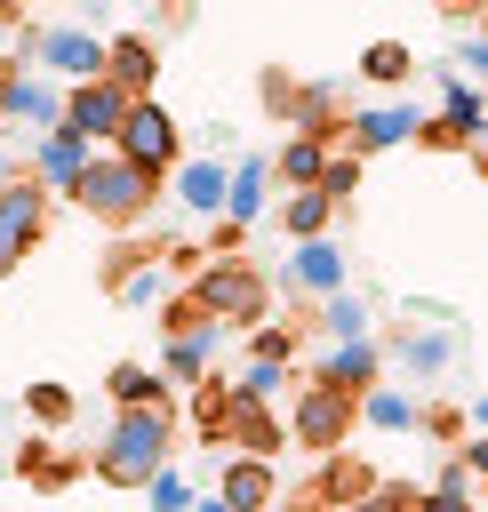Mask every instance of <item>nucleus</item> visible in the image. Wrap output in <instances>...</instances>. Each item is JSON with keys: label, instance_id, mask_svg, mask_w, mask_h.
<instances>
[{"label": "nucleus", "instance_id": "1", "mask_svg": "<svg viewBox=\"0 0 488 512\" xmlns=\"http://www.w3.org/2000/svg\"><path fill=\"white\" fill-rule=\"evenodd\" d=\"M168 456H176V400H160V408H112L88 472H96L104 488H144Z\"/></svg>", "mask_w": 488, "mask_h": 512}, {"label": "nucleus", "instance_id": "2", "mask_svg": "<svg viewBox=\"0 0 488 512\" xmlns=\"http://www.w3.org/2000/svg\"><path fill=\"white\" fill-rule=\"evenodd\" d=\"M160 176H144V168H128L120 152H88V168H80V184L64 192L80 216H96V224H112V232H136L152 208H160Z\"/></svg>", "mask_w": 488, "mask_h": 512}, {"label": "nucleus", "instance_id": "3", "mask_svg": "<svg viewBox=\"0 0 488 512\" xmlns=\"http://www.w3.org/2000/svg\"><path fill=\"white\" fill-rule=\"evenodd\" d=\"M184 296H192L216 328H256V320H272V280H264L248 256H208V264L184 280Z\"/></svg>", "mask_w": 488, "mask_h": 512}, {"label": "nucleus", "instance_id": "4", "mask_svg": "<svg viewBox=\"0 0 488 512\" xmlns=\"http://www.w3.org/2000/svg\"><path fill=\"white\" fill-rule=\"evenodd\" d=\"M112 152H120L128 168H144V176H160V184H168V168L184 160V128H176L152 96H136V104H128V120H120V136H112Z\"/></svg>", "mask_w": 488, "mask_h": 512}, {"label": "nucleus", "instance_id": "5", "mask_svg": "<svg viewBox=\"0 0 488 512\" xmlns=\"http://www.w3.org/2000/svg\"><path fill=\"white\" fill-rule=\"evenodd\" d=\"M352 432H360V400H352V392L296 384V416H288V440H296V448H312V456H336Z\"/></svg>", "mask_w": 488, "mask_h": 512}, {"label": "nucleus", "instance_id": "6", "mask_svg": "<svg viewBox=\"0 0 488 512\" xmlns=\"http://www.w3.org/2000/svg\"><path fill=\"white\" fill-rule=\"evenodd\" d=\"M24 56H32L56 88H88V80H104V32H80V24H40Z\"/></svg>", "mask_w": 488, "mask_h": 512}, {"label": "nucleus", "instance_id": "7", "mask_svg": "<svg viewBox=\"0 0 488 512\" xmlns=\"http://www.w3.org/2000/svg\"><path fill=\"white\" fill-rule=\"evenodd\" d=\"M0 120H8V128L24 120L32 136H48V128L64 120V88H56L32 56H24V64H16V56H0Z\"/></svg>", "mask_w": 488, "mask_h": 512}, {"label": "nucleus", "instance_id": "8", "mask_svg": "<svg viewBox=\"0 0 488 512\" xmlns=\"http://www.w3.org/2000/svg\"><path fill=\"white\" fill-rule=\"evenodd\" d=\"M344 288V248L320 232V240H296L288 248V264L272 272V296H288V304H328Z\"/></svg>", "mask_w": 488, "mask_h": 512}, {"label": "nucleus", "instance_id": "9", "mask_svg": "<svg viewBox=\"0 0 488 512\" xmlns=\"http://www.w3.org/2000/svg\"><path fill=\"white\" fill-rule=\"evenodd\" d=\"M128 104L136 96H120L112 80H88V88H64V136H80L88 152H112V136H120V120H128Z\"/></svg>", "mask_w": 488, "mask_h": 512}, {"label": "nucleus", "instance_id": "10", "mask_svg": "<svg viewBox=\"0 0 488 512\" xmlns=\"http://www.w3.org/2000/svg\"><path fill=\"white\" fill-rule=\"evenodd\" d=\"M40 232H48V192L32 184V176H16V184H0V280L40 248Z\"/></svg>", "mask_w": 488, "mask_h": 512}, {"label": "nucleus", "instance_id": "11", "mask_svg": "<svg viewBox=\"0 0 488 512\" xmlns=\"http://www.w3.org/2000/svg\"><path fill=\"white\" fill-rule=\"evenodd\" d=\"M416 104L400 96V104H368V112H344V152L352 160H368V152H400V144H416Z\"/></svg>", "mask_w": 488, "mask_h": 512}, {"label": "nucleus", "instance_id": "12", "mask_svg": "<svg viewBox=\"0 0 488 512\" xmlns=\"http://www.w3.org/2000/svg\"><path fill=\"white\" fill-rule=\"evenodd\" d=\"M104 80L120 96H152V80H160V32H104Z\"/></svg>", "mask_w": 488, "mask_h": 512}, {"label": "nucleus", "instance_id": "13", "mask_svg": "<svg viewBox=\"0 0 488 512\" xmlns=\"http://www.w3.org/2000/svg\"><path fill=\"white\" fill-rule=\"evenodd\" d=\"M312 384H328V392H368V384H384V344L376 336H352V344H328L320 360H312Z\"/></svg>", "mask_w": 488, "mask_h": 512}, {"label": "nucleus", "instance_id": "14", "mask_svg": "<svg viewBox=\"0 0 488 512\" xmlns=\"http://www.w3.org/2000/svg\"><path fill=\"white\" fill-rule=\"evenodd\" d=\"M224 184H232V168H224L216 152H208V160H176V168H168L176 208H184V216H208V224L224 216Z\"/></svg>", "mask_w": 488, "mask_h": 512}, {"label": "nucleus", "instance_id": "15", "mask_svg": "<svg viewBox=\"0 0 488 512\" xmlns=\"http://www.w3.org/2000/svg\"><path fill=\"white\" fill-rule=\"evenodd\" d=\"M264 208H272V152H240L232 160V184H224V224H264Z\"/></svg>", "mask_w": 488, "mask_h": 512}, {"label": "nucleus", "instance_id": "16", "mask_svg": "<svg viewBox=\"0 0 488 512\" xmlns=\"http://www.w3.org/2000/svg\"><path fill=\"white\" fill-rule=\"evenodd\" d=\"M216 344H224L216 320H200V328H184V336H160V376H168V384H208Z\"/></svg>", "mask_w": 488, "mask_h": 512}, {"label": "nucleus", "instance_id": "17", "mask_svg": "<svg viewBox=\"0 0 488 512\" xmlns=\"http://www.w3.org/2000/svg\"><path fill=\"white\" fill-rule=\"evenodd\" d=\"M384 360H400V376L432 384V376H448V360H456V328H400V336L384 344Z\"/></svg>", "mask_w": 488, "mask_h": 512}, {"label": "nucleus", "instance_id": "18", "mask_svg": "<svg viewBox=\"0 0 488 512\" xmlns=\"http://www.w3.org/2000/svg\"><path fill=\"white\" fill-rule=\"evenodd\" d=\"M80 464H88V456H80V448H64V440H48V432H32V440L16 448V480H32L40 496L72 488V480H80Z\"/></svg>", "mask_w": 488, "mask_h": 512}, {"label": "nucleus", "instance_id": "19", "mask_svg": "<svg viewBox=\"0 0 488 512\" xmlns=\"http://www.w3.org/2000/svg\"><path fill=\"white\" fill-rule=\"evenodd\" d=\"M104 400H112V408H160V400H176V384H168L152 360H112Z\"/></svg>", "mask_w": 488, "mask_h": 512}, {"label": "nucleus", "instance_id": "20", "mask_svg": "<svg viewBox=\"0 0 488 512\" xmlns=\"http://www.w3.org/2000/svg\"><path fill=\"white\" fill-rule=\"evenodd\" d=\"M216 496H224L232 512H272L280 480H272V464H264V456H232V464H224V480H216Z\"/></svg>", "mask_w": 488, "mask_h": 512}, {"label": "nucleus", "instance_id": "21", "mask_svg": "<svg viewBox=\"0 0 488 512\" xmlns=\"http://www.w3.org/2000/svg\"><path fill=\"white\" fill-rule=\"evenodd\" d=\"M368 480H376V472H368L360 456H344V448H336V456H320V480H312L304 496H312V504H328V512H344V504H360V496H368Z\"/></svg>", "mask_w": 488, "mask_h": 512}, {"label": "nucleus", "instance_id": "22", "mask_svg": "<svg viewBox=\"0 0 488 512\" xmlns=\"http://www.w3.org/2000/svg\"><path fill=\"white\" fill-rule=\"evenodd\" d=\"M328 176V144H312V136H288L280 152H272V184H288V192H312Z\"/></svg>", "mask_w": 488, "mask_h": 512}, {"label": "nucleus", "instance_id": "23", "mask_svg": "<svg viewBox=\"0 0 488 512\" xmlns=\"http://www.w3.org/2000/svg\"><path fill=\"white\" fill-rule=\"evenodd\" d=\"M416 416H424V408H416V392H400V384H368V392H360V424H368V432H416Z\"/></svg>", "mask_w": 488, "mask_h": 512}, {"label": "nucleus", "instance_id": "24", "mask_svg": "<svg viewBox=\"0 0 488 512\" xmlns=\"http://www.w3.org/2000/svg\"><path fill=\"white\" fill-rule=\"evenodd\" d=\"M232 448H240V456H264V464H272V456L288 448V424H280L272 408H248V400H240V408H232Z\"/></svg>", "mask_w": 488, "mask_h": 512}, {"label": "nucleus", "instance_id": "25", "mask_svg": "<svg viewBox=\"0 0 488 512\" xmlns=\"http://www.w3.org/2000/svg\"><path fill=\"white\" fill-rule=\"evenodd\" d=\"M232 384H192V432L208 440V448H232Z\"/></svg>", "mask_w": 488, "mask_h": 512}, {"label": "nucleus", "instance_id": "26", "mask_svg": "<svg viewBox=\"0 0 488 512\" xmlns=\"http://www.w3.org/2000/svg\"><path fill=\"white\" fill-rule=\"evenodd\" d=\"M360 80L408 88V80H416V48H408V40H368V48H360Z\"/></svg>", "mask_w": 488, "mask_h": 512}, {"label": "nucleus", "instance_id": "27", "mask_svg": "<svg viewBox=\"0 0 488 512\" xmlns=\"http://www.w3.org/2000/svg\"><path fill=\"white\" fill-rule=\"evenodd\" d=\"M328 224H336V200H328L320 184H312V192H288V200H280V232H288V240H320Z\"/></svg>", "mask_w": 488, "mask_h": 512}, {"label": "nucleus", "instance_id": "28", "mask_svg": "<svg viewBox=\"0 0 488 512\" xmlns=\"http://www.w3.org/2000/svg\"><path fill=\"white\" fill-rule=\"evenodd\" d=\"M440 120H448V128H464V136L480 144V128H488V96H480L472 80H456V72H448V80H440Z\"/></svg>", "mask_w": 488, "mask_h": 512}, {"label": "nucleus", "instance_id": "29", "mask_svg": "<svg viewBox=\"0 0 488 512\" xmlns=\"http://www.w3.org/2000/svg\"><path fill=\"white\" fill-rule=\"evenodd\" d=\"M312 328H320L328 344H352V336H368V304H360L352 288H336L328 304H312Z\"/></svg>", "mask_w": 488, "mask_h": 512}, {"label": "nucleus", "instance_id": "30", "mask_svg": "<svg viewBox=\"0 0 488 512\" xmlns=\"http://www.w3.org/2000/svg\"><path fill=\"white\" fill-rule=\"evenodd\" d=\"M24 416H32L40 432H64V424L80 416V392H72V384H24Z\"/></svg>", "mask_w": 488, "mask_h": 512}, {"label": "nucleus", "instance_id": "31", "mask_svg": "<svg viewBox=\"0 0 488 512\" xmlns=\"http://www.w3.org/2000/svg\"><path fill=\"white\" fill-rule=\"evenodd\" d=\"M424 512H480V488H472V472H464L456 456H448V464H440V480L424 488Z\"/></svg>", "mask_w": 488, "mask_h": 512}, {"label": "nucleus", "instance_id": "32", "mask_svg": "<svg viewBox=\"0 0 488 512\" xmlns=\"http://www.w3.org/2000/svg\"><path fill=\"white\" fill-rule=\"evenodd\" d=\"M112 296H120L128 312H160V304H168V272H160V264H136V272L112 280Z\"/></svg>", "mask_w": 488, "mask_h": 512}, {"label": "nucleus", "instance_id": "33", "mask_svg": "<svg viewBox=\"0 0 488 512\" xmlns=\"http://www.w3.org/2000/svg\"><path fill=\"white\" fill-rule=\"evenodd\" d=\"M296 328H304V320H272V328L256 320V328H248V360H272V368H288V360H296Z\"/></svg>", "mask_w": 488, "mask_h": 512}, {"label": "nucleus", "instance_id": "34", "mask_svg": "<svg viewBox=\"0 0 488 512\" xmlns=\"http://www.w3.org/2000/svg\"><path fill=\"white\" fill-rule=\"evenodd\" d=\"M144 504H152V512H192L200 496H192V480H184L176 464H160V472L144 480Z\"/></svg>", "mask_w": 488, "mask_h": 512}, {"label": "nucleus", "instance_id": "35", "mask_svg": "<svg viewBox=\"0 0 488 512\" xmlns=\"http://www.w3.org/2000/svg\"><path fill=\"white\" fill-rule=\"evenodd\" d=\"M344 512H424V488H408V480H368V496L344 504Z\"/></svg>", "mask_w": 488, "mask_h": 512}, {"label": "nucleus", "instance_id": "36", "mask_svg": "<svg viewBox=\"0 0 488 512\" xmlns=\"http://www.w3.org/2000/svg\"><path fill=\"white\" fill-rule=\"evenodd\" d=\"M456 80L488 88V24H464V32H456Z\"/></svg>", "mask_w": 488, "mask_h": 512}, {"label": "nucleus", "instance_id": "37", "mask_svg": "<svg viewBox=\"0 0 488 512\" xmlns=\"http://www.w3.org/2000/svg\"><path fill=\"white\" fill-rule=\"evenodd\" d=\"M296 88H304V80H296V72H288V64H272V72H264V80H256V96H264V112H272V120H280V128H288V112H296Z\"/></svg>", "mask_w": 488, "mask_h": 512}, {"label": "nucleus", "instance_id": "38", "mask_svg": "<svg viewBox=\"0 0 488 512\" xmlns=\"http://www.w3.org/2000/svg\"><path fill=\"white\" fill-rule=\"evenodd\" d=\"M416 144H424V152H472V136H464V128H448L440 112H424V120H416Z\"/></svg>", "mask_w": 488, "mask_h": 512}, {"label": "nucleus", "instance_id": "39", "mask_svg": "<svg viewBox=\"0 0 488 512\" xmlns=\"http://www.w3.org/2000/svg\"><path fill=\"white\" fill-rule=\"evenodd\" d=\"M320 192H328V200L344 208V200L360 192V160H352V152H328V176H320Z\"/></svg>", "mask_w": 488, "mask_h": 512}, {"label": "nucleus", "instance_id": "40", "mask_svg": "<svg viewBox=\"0 0 488 512\" xmlns=\"http://www.w3.org/2000/svg\"><path fill=\"white\" fill-rule=\"evenodd\" d=\"M416 432H432V440H464V408H448V400H432V408L416 416Z\"/></svg>", "mask_w": 488, "mask_h": 512}, {"label": "nucleus", "instance_id": "41", "mask_svg": "<svg viewBox=\"0 0 488 512\" xmlns=\"http://www.w3.org/2000/svg\"><path fill=\"white\" fill-rule=\"evenodd\" d=\"M456 464H464V472H472V480H488V432H472V440H464V456H456Z\"/></svg>", "mask_w": 488, "mask_h": 512}, {"label": "nucleus", "instance_id": "42", "mask_svg": "<svg viewBox=\"0 0 488 512\" xmlns=\"http://www.w3.org/2000/svg\"><path fill=\"white\" fill-rule=\"evenodd\" d=\"M432 8H440V16L464 32V24H480V8H488V0H432Z\"/></svg>", "mask_w": 488, "mask_h": 512}, {"label": "nucleus", "instance_id": "43", "mask_svg": "<svg viewBox=\"0 0 488 512\" xmlns=\"http://www.w3.org/2000/svg\"><path fill=\"white\" fill-rule=\"evenodd\" d=\"M176 24H192V0H160V32H176Z\"/></svg>", "mask_w": 488, "mask_h": 512}, {"label": "nucleus", "instance_id": "44", "mask_svg": "<svg viewBox=\"0 0 488 512\" xmlns=\"http://www.w3.org/2000/svg\"><path fill=\"white\" fill-rule=\"evenodd\" d=\"M464 416H472V424L488 432V392H472V408H464Z\"/></svg>", "mask_w": 488, "mask_h": 512}, {"label": "nucleus", "instance_id": "45", "mask_svg": "<svg viewBox=\"0 0 488 512\" xmlns=\"http://www.w3.org/2000/svg\"><path fill=\"white\" fill-rule=\"evenodd\" d=\"M464 160H472V168H480V176H488V128H480V144H472V152H464Z\"/></svg>", "mask_w": 488, "mask_h": 512}, {"label": "nucleus", "instance_id": "46", "mask_svg": "<svg viewBox=\"0 0 488 512\" xmlns=\"http://www.w3.org/2000/svg\"><path fill=\"white\" fill-rule=\"evenodd\" d=\"M192 512H232V504H224V496H200V504H192Z\"/></svg>", "mask_w": 488, "mask_h": 512}, {"label": "nucleus", "instance_id": "47", "mask_svg": "<svg viewBox=\"0 0 488 512\" xmlns=\"http://www.w3.org/2000/svg\"><path fill=\"white\" fill-rule=\"evenodd\" d=\"M8 136H16V128H8V120H0V152H8Z\"/></svg>", "mask_w": 488, "mask_h": 512}, {"label": "nucleus", "instance_id": "48", "mask_svg": "<svg viewBox=\"0 0 488 512\" xmlns=\"http://www.w3.org/2000/svg\"><path fill=\"white\" fill-rule=\"evenodd\" d=\"M480 96H488V88H480Z\"/></svg>", "mask_w": 488, "mask_h": 512}]
</instances>
